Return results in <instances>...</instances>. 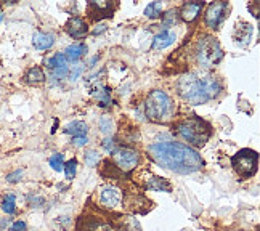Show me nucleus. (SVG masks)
Here are the masks:
<instances>
[{"instance_id":"f257e3e1","label":"nucleus","mask_w":260,"mask_h":231,"mask_svg":"<svg viewBox=\"0 0 260 231\" xmlns=\"http://www.w3.org/2000/svg\"><path fill=\"white\" fill-rule=\"evenodd\" d=\"M148 154L154 162L171 172L188 175L204 167V159L196 149L178 142H157L148 146Z\"/></svg>"},{"instance_id":"f03ea898","label":"nucleus","mask_w":260,"mask_h":231,"mask_svg":"<svg viewBox=\"0 0 260 231\" xmlns=\"http://www.w3.org/2000/svg\"><path fill=\"white\" fill-rule=\"evenodd\" d=\"M223 92L220 79L209 71H194L180 76L177 80V93L189 105H206Z\"/></svg>"},{"instance_id":"7ed1b4c3","label":"nucleus","mask_w":260,"mask_h":231,"mask_svg":"<svg viewBox=\"0 0 260 231\" xmlns=\"http://www.w3.org/2000/svg\"><path fill=\"white\" fill-rule=\"evenodd\" d=\"M146 117L153 122H169L175 114V105L164 90H153L145 102Z\"/></svg>"},{"instance_id":"20e7f679","label":"nucleus","mask_w":260,"mask_h":231,"mask_svg":"<svg viewBox=\"0 0 260 231\" xmlns=\"http://www.w3.org/2000/svg\"><path fill=\"white\" fill-rule=\"evenodd\" d=\"M177 132L183 140H186L188 143H191L194 146H204L207 143V140L212 135V128L209 125V122H206L201 117H191L182 120V122L177 124Z\"/></svg>"},{"instance_id":"39448f33","label":"nucleus","mask_w":260,"mask_h":231,"mask_svg":"<svg viewBox=\"0 0 260 231\" xmlns=\"http://www.w3.org/2000/svg\"><path fill=\"white\" fill-rule=\"evenodd\" d=\"M223 50L214 36H203L196 45V59L198 64L204 69L214 68L223 59Z\"/></svg>"},{"instance_id":"423d86ee","label":"nucleus","mask_w":260,"mask_h":231,"mask_svg":"<svg viewBox=\"0 0 260 231\" xmlns=\"http://www.w3.org/2000/svg\"><path fill=\"white\" fill-rule=\"evenodd\" d=\"M232 166L235 172L243 178H251L255 175L258 167V154L249 148H244L241 151H238L232 157Z\"/></svg>"},{"instance_id":"0eeeda50","label":"nucleus","mask_w":260,"mask_h":231,"mask_svg":"<svg viewBox=\"0 0 260 231\" xmlns=\"http://www.w3.org/2000/svg\"><path fill=\"white\" fill-rule=\"evenodd\" d=\"M113 157H114V164L117 166V169L124 174H130L140 162V153L137 149L127 148V146L116 149L113 153Z\"/></svg>"},{"instance_id":"6e6552de","label":"nucleus","mask_w":260,"mask_h":231,"mask_svg":"<svg viewBox=\"0 0 260 231\" xmlns=\"http://www.w3.org/2000/svg\"><path fill=\"white\" fill-rule=\"evenodd\" d=\"M230 10V5L226 2H214L209 5L206 16H204V23L207 27L211 29H218V26L222 24L226 19V13Z\"/></svg>"},{"instance_id":"1a4fd4ad","label":"nucleus","mask_w":260,"mask_h":231,"mask_svg":"<svg viewBox=\"0 0 260 231\" xmlns=\"http://www.w3.org/2000/svg\"><path fill=\"white\" fill-rule=\"evenodd\" d=\"M100 203L106 209H117L122 204V191L116 186H106L100 193Z\"/></svg>"},{"instance_id":"9d476101","label":"nucleus","mask_w":260,"mask_h":231,"mask_svg":"<svg viewBox=\"0 0 260 231\" xmlns=\"http://www.w3.org/2000/svg\"><path fill=\"white\" fill-rule=\"evenodd\" d=\"M252 34H254L252 24L238 23L236 27H235V32H233L235 44L239 45V47H247L249 44H251V40H252Z\"/></svg>"},{"instance_id":"9b49d317","label":"nucleus","mask_w":260,"mask_h":231,"mask_svg":"<svg viewBox=\"0 0 260 231\" xmlns=\"http://www.w3.org/2000/svg\"><path fill=\"white\" fill-rule=\"evenodd\" d=\"M66 32L71 36L73 39H82L87 36L88 32V27H87V23L84 21L82 18H71L66 24Z\"/></svg>"},{"instance_id":"f8f14e48","label":"nucleus","mask_w":260,"mask_h":231,"mask_svg":"<svg viewBox=\"0 0 260 231\" xmlns=\"http://www.w3.org/2000/svg\"><path fill=\"white\" fill-rule=\"evenodd\" d=\"M204 2H188L180 10V18L186 23H193L194 19L201 15Z\"/></svg>"},{"instance_id":"ddd939ff","label":"nucleus","mask_w":260,"mask_h":231,"mask_svg":"<svg viewBox=\"0 0 260 231\" xmlns=\"http://www.w3.org/2000/svg\"><path fill=\"white\" fill-rule=\"evenodd\" d=\"M177 40V34L174 31H169V29H164L159 34L154 36L153 39V48L154 50H164L167 47H171Z\"/></svg>"},{"instance_id":"4468645a","label":"nucleus","mask_w":260,"mask_h":231,"mask_svg":"<svg viewBox=\"0 0 260 231\" xmlns=\"http://www.w3.org/2000/svg\"><path fill=\"white\" fill-rule=\"evenodd\" d=\"M32 45L37 50H50L55 45V37L52 34H47V32H41L37 31L32 36Z\"/></svg>"},{"instance_id":"2eb2a0df","label":"nucleus","mask_w":260,"mask_h":231,"mask_svg":"<svg viewBox=\"0 0 260 231\" xmlns=\"http://www.w3.org/2000/svg\"><path fill=\"white\" fill-rule=\"evenodd\" d=\"M87 53V45L84 42H76L73 45H69L66 48V52H64V56L68 61H71V63H76L79 61L84 55Z\"/></svg>"},{"instance_id":"dca6fc26","label":"nucleus","mask_w":260,"mask_h":231,"mask_svg":"<svg viewBox=\"0 0 260 231\" xmlns=\"http://www.w3.org/2000/svg\"><path fill=\"white\" fill-rule=\"evenodd\" d=\"M146 189H151V191H166V193L172 191L171 183H169L166 178H161V177H151V178H149L146 182Z\"/></svg>"},{"instance_id":"f3484780","label":"nucleus","mask_w":260,"mask_h":231,"mask_svg":"<svg viewBox=\"0 0 260 231\" xmlns=\"http://www.w3.org/2000/svg\"><path fill=\"white\" fill-rule=\"evenodd\" d=\"M87 132H88V125L82 120H74V122L68 124L64 127V134L68 135H73L74 137H87Z\"/></svg>"},{"instance_id":"a211bd4d","label":"nucleus","mask_w":260,"mask_h":231,"mask_svg":"<svg viewBox=\"0 0 260 231\" xmlns=\"http://www.w3.org/2000/svg\"><path fill=\"white\" fill-rule=\"evenodd\" d=\"M93 95L98 100V103L102 108H106L111 105V90L105 85H96L93 90Z\"/></svg>"},{"instance_id":"6ab92c4d","label":"nucleus","mask_w":260,"mask_h":231,"mask_svg":"<svg viewBox=\"0 0 260 231\" xmlns=\"http://www.w3.org/2000/svg\"><path fill=\"white\" fill-rule=\"evenodd\" d=\"M45 80V74H44V71H42V68H39V66H34V68H31L29 71L24 74V82H27V84H41V82H44Z\"/></svg>"},{"instance_id":"aec40b11","label":"nucleus","mask_w":260,"mask_h":231,"mask_svg":"<svg viewBox=\"0 0 260 231\" xmlns=\"http://www.w3.org/2000/svg\"><path fill=\"white\" fill-rule=\"evenodd\" d=\"M88 7L92 8V12L95 15H98V18L111 16V13H113V7L109 2H90Z\"/></svg>"},{"instance_id":"412c9836","label":"nucleus","mask_w":260,"mask_h":231,"mask_svg":"<svg viewBox=\"0 0 260 231\" xmlns=\"http://www.w3.org/2000/svg\"><path fill=\"white\" fill-rule=\"evenodd\" d=\"M162 10H164V4L162 2H151L146 8H145V16L149 19H156L162 15Z\"/></svg>"},{"instance_id":"4be33fe9","label":"nucleus","mask_w":260,"mask_h":231,"mask_svg":"<svg viewBox=\"0 0 260 231\" xmlns=\"http://www.w3.org/2000/svg\"><path fill=\"white\" fill-rule=\"evenodd\" d=\"M2 210L8 215H13L16 212V196L13 193L5 194V197L2 201Z\"/></svg>"},{"instance_id":"5701e85b","label":"nucleus","mask_w":260,"mask_h":231,"mask_svg":"<svg viewBox=\"0 0 260 231\" xmlns=\"http://www.w3.org/2000/svg\"><path fill=\"white\" fill-rule=\"evenodd\" d=\"M63 66H68V59H66L64 53H55L52 58L47 59V68L50 71H53L56 68H63Z\"/></svg>"},{"instance_id":"b1692460","label":"nucleus","mask_w":260,"mask_h":231,"mask_svg":"<svg viewBox=\"0 0 260 231\" xmlns=\"http://www.w3.org/2000/svg\"><path fill=\"white\" fill-rule=\"evenodd\" d=\"M100 159H102V157H100V153L95 151V149H87V151H85L84 160H85V166L87 167H95V166H98Z\"/></svg>"},{"instance_id":"393cba45","label":"nucleus","mask_w":260,"mask_h":231,"mask_svg":"<svg viewBox=\"0 0 260 231\" xmlns=\"http://www.w3.org/2000/svg\"><path fill=\"white\" fill-rule=\"evenodd\" d=\"M98 125H100V130H102V132L106 134V135L111 134V132H113V127H114L113 119L109 117V116H102V117H100Z\"/></svg>"},{"instance_id":"a878e982","label":"nucleus","mask_w":260,"mask_h":231,"mask_svg":"<svg viewBox=\"0 0 260 231\" xmlns=\"http://www.w3.org/2000/svg\"><path fill=\"white\" fill-rule=\"evenodd\" d=\"M48 164L53 170H56V172H61L63 167H64V156L63 154H53L48 159Z\"/></svg>"},{"instance_id":"bb28decb","label":"nucleus","mask_w":260,"mask_h":231,"mask_svg":"<svg viewBox=\"0 0 260 231\" xmlns=\"http://www.w3.org/2000/svg\"><path fill=\"white\" fill-rule=\"evenodd\" d=\"M63 170H64V174H66V178L73 180L76 177V172H77V160L71 159V160H68V162H64Z\"/></svg>"},{"instance_id":"cd10ccee","label":"nucleus","mask_w":260,"mask_h":231,"mask_svg":"<svg viewBox=\"0 0 260 231\" xmlns=\"http://www.w3.org/2000/svg\"><path fill=\"white\" fill-rule=\"evenodd\" d=\"M177 12L175 10H169V12L164 15V21H162V24H164V27H169V26H175L177 24Z\"/></svg>"},{"instance_id":"c85d7f7f","label":"nucleus","mask_w":260,"mask_h":231,"mask_svg":"<svg viewBox=\"0 0 260 231\" xmlns=\"http://www.w3.org/2000/svg\"><path fill=\"white\" fill-rule=\"evenodd\" d=\"M102 145H103V149L108 154H113L116 151V142H114V138H111V137L105 138Z\"/></svg>"},{"instance_id":"c756f323","label":"nucleus","mask_w":260,"mask_h":231,"mask_svg":"<svg viewBox=\"0 0 260 231\" xmlns=\"http://www.w3.org/2000/svg\"><path fill=\"white\" fill-rule=\"evenodd\" d=\"M68 74H69V68H68V66L56 68V69H53V71H52V77H53V79H58V80L64 79Z\"/></svg>"},{"instance_id":"7c9ffc66","label":"nucleus","mask_w":260,"mask_h":231,"mask_svg":"<svg viewBox=\"0 0 260 231\" xmlns=\"http://www.w3.org/2000/svg\"><path fill=\"white\" fill-rule=\"evenodd\" d=\"M23 174H24V170L23 169H18V170H15V172L7 175V182L8 183H16V182H19V178L23 177Z\"/></svg>"},{"instance_id":"2f4dec72","label":"nucleus","mask_w":260,"mask_h":231,"mask_svg":"<svg viewBox=\"0 0 260 231\" xmlns=\"http://www.w3.org/2000/svg\"><path fill=\"white\" fill-rule=\"evenodd\" d=\"M27 203L31 204V207H41V206H44L45 199L41 197V196H32V194H29V196H27Z\"/></svg>"},{"instance_id":"473e14b6","label":"nucleus","mask_w":260,"mask_h":231,"mask_svg":"<svg viewBox=\"0 0 260 231\" xmlns=\"http://www.w3.org/2000/svg\"><path fill=\"white\" fill-rule=\"evenodd\" d=\"M27 229V225L24 220H16V222L10 226V231H26Z\"/></svg>"},{"instance_id":"72a5a7b5","label":"nucleus","mask_w":260,"mask_h":231,"mask_svg":"<svg viewBox=\"0 0 260 231\" xmlns=\"http://www.w3.org/2000/svg\"><path fill=\"white\" fill-rule=\"evenodd\" d=\"M87 143H88V138L87 137H74L73 138V145L77 146V148H82Z\"/></svg>"},{"instance_id":"f704fd0d","label":"nucleus","mask_w":260,"mask_h":231,"mask_svg":"<svg viewBox=\"0 0 260 231\" xmlns=\"http://www.w3.org/2000/svg\"><path fill=\"white\" fill-rule=\"evenodd\" d=\"M81 74H82V68H81V66H76V68L73 69V71L69 73V77H71V80H76Z\"/></svg>"},{"instance_id":"c9c22d12","label":"nucleus","mask_w":260,"mask_h":231,"mask_svg":"<svg viewBox=\"0 0 260 231\" xmlns=\"http://www.w3.org/2000/svg\"><path fill=\"white\" fill-rule=\"evenodd\" d=\"M106 29H108V26H106V24H100V26H96V29L93 31V34H95V36H96V34H102V32H105V31H106Z\"/></svg>"},{"instance_id":"e433bc0d","label":"nucleus","mask_w":260,"mask_h":231,"mask_svg":"<svg viewBox=\"0 0 260 231\" xmlns=\"http://www.w3.org/2000/svg\"><path fill=\"white\" fill-rule=\"evenodd\" d=\"M2 19H4V15H2V13H0V23H2Z\"/></svg>"},{"instance_id":"4c0bfd02","label":"nucleus","mask_w":260,"mask_h":231,"mask_svg":"<svg viewBox=\"0 0 260 231\" xmlns=\"http://www.w3.org/2000/svg\"><path fill=\"white\" fill-rule=\"evenodd\" d=\"M0 7H2V5H0Z\"/></svg>"}]
</instances>
